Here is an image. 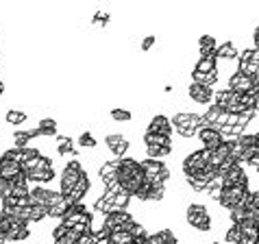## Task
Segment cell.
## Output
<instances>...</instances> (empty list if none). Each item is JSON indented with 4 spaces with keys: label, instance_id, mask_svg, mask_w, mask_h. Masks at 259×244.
Returning a JSON list of instances; mask_svg holds the SVG:
<instances>
[{
    "label": "cell",
    "instance_id": "obj_3",
    "mask_svg": "<svg viewBox=\"0 0 259 244\" xmlns=\"http://www.w3.org/2000/svg\"><path fill=\"white\" fill-rule=\"evenodd\" d=\"M170 122H172V129L185 140L198 135V131H200V113L179 111V113H175V118H172Z\"/></svg>",
    "mask_w": 259,
    "mask_h": 244
},
{
    "label": "cell",
    "instance_id": "obj_17",
    "mask_svg": "<svg viewBox=\"0 0 259 244\" xmlns=\"http://www.w3.org/2000/svg\"><path fill=\"white\" fill-rule=\"evenodd\" d=\"M198 140L203 142V148H205V150H209V153H213V150L222 144V135H220V131H215V129H211V127H200Z\"/></svg>",
    "mask_w": 259,
    "mask_h": 244
},
{
    "label": "cell",
    "instance_id": "obj_12",
    "mask_svg": "<svg viewBox=\"0 0 259 244\" xmlns=\"http://www.w3.org/2000/svg\"><path fill=\"white\" fill-rule=\"evenodd\" d=\"M222 177V183H225V188H237V185H242V188H248V175L244 172V166L242 164H233L231 168H229Z\"/></svg>",
    "mask_w": 259,
    "mask_h": 244
},
{
    "label": "cell",
    "instance_id": "obj_1",
    "mask_svg": "<svg viewBox=\"0 0 259 244\" xmlns=\"http://www.w3.org/2000/svg\"><path fill=\"white\" fill-rule=\"evenodd\" d=\"M118 181L122 185V190L133 196L144 185V172H142L140 161L133 159V157H122V159H118Z\"/></svg>",
    "mask_w": 259,
    "mask_h": 244
},
{
    "label": "cell",
    "instance_id": "obj_16",
    "mask_svg": "<svg viewBox=\"0 0 259 244\" xmlns=\"http://www.w3.org/2000/svg\"><path fill=\"white\" fill-rule=\"evenodd\" d=\"M188 96L198 105H213V90L205 88V85L190 83L188 85Z\"/></svg>",
    "mask_w": 259,
    "mask_h": 244
},
{
    "label": "cell",
    "instance_id": "obj_13",
    "mask_svg": "<svg viewBox=\"0 0 259 244\" xmlns=\"http://www.w3.org/2000/svg\"><path fill=\"white\" fill-rule=\"evenodd\" d=\"M70 200L61 194V192H55L53 190V194H50V203H48V207H46V212H48V218H63L68 214V210H70Z\"/></svg>",
    "mask_w": 259,
    "mask_h": 244
},
{
    "label": "cell",
    "instance_id": "obj_24",
    "mask_svg": "<svg viewBox=\"0 0 259 244\" xmlns=\"http://www.w3.org/2000/svg\"><path fill=\"white\" fill-rule=\"evenodd\" d=\"M240 57V53H237V48L233 42H225V44H220L218 48H215V59H225V61H233Z\"/></svg>",
    "mask_w": 259,
    "mask_h": 244
},
{
    "label": "cell",
    "instance_id": "obj_35",
    "mask_svg": "<svg viewBox=\"0 0 259 244\" xmlns=\"http://www.w3.org/2000/svg\"><path fill=\"white\" fill-rule=\"evenodd\" d=\"M253 39H255V48L259 50V26L255 28V35H253Z\"/></svg>",
    "mask_w": 259,
    "mask_h": 244
},
{
    "label": "cell",
    "instance_id": "obj_38",
    "mask_svg": "<svg viewBox=\"0 0 259 244\" xmlns=\"http://www.w3.org/2000/svg\"><path fill=\"white\" fill-rule=\"evenodd\" d=\"M209 244H220V242H209Z\"/></svg>",
    "mask_w": 259,
    "mask_h": 244
},
{
    "label": "cell",
    "instance_id": "obj_29",
    "mask_svg": "<svg viewBox=\"0 0 259 244\" xmlns=\"http://www.w3.org/2000/svg\"><path fill=\"white\" fill-rule=\"evenodd\" d=\"M37 131H39V138H53V135H57V120L41 118L37 125Z\"/></svg>",
    "mask_w": 259,
    "mask_h": 244
},
{
    "label": "cell",
    "instance_id": "obj_23",
    "mask_svg": "<svg viewBox=\"0 0 259 244\" xmlns=\"http://www.w3.org/2000/svg\"><path fill=\"white\" fill-rule=\"evenodd\" d=\"M215 48H218V42H215L213 35H200L198 37L200 57H215Z\"/></svg>",
    "mask_w": 259,
    "mask_h": 244
},
{
    "label": "cell",
    "instance_id": "obj_32",
    "mask_svg": "<svg viewBox=\"0 0 259 244\" xmlns=\"http://www.w3.org/2000/svg\"><path fill=\"white\" fill-rule=\"evenodd\" d=\"M109 116H111V120H116V122H131L133 120V113L128 109H124V107H113Z\"/></svg>",
    "mask_w": 259,
    "mask_h": 244
},
{
    "label": "cell",
    "instance_id": "obj_21",
    "mask_svg": "<svg viewBox=\"0 0 259 244\" xmlns=\"http://www.w3.org/2000/svg\"><path fill=\"white\" fill-rule=\"evenodd\" d=\"M50 194H53V190L48 188H41V185H35V188L28 190V203L35 205V207H48L50 203Z\"/></svg>",
    "mask_w": 259,
    "mask_h": 244
},
{
    "label": "cell",
    "instance_id": "obj_4",
    "mask_svg": "<svg viewBox=\"0 0 259 244\" xmlns=\"http://www.w3.org/2000/svg\"><path fill=\"white\" fill-rule=\"evenodd\" d=\"M142 172H144V183L150 185H165L170 181V168L163 161H155V159H144L140 161Z\"/></svg>",
    "mask_w": 259,
    "mask_h": 244
},
{
    "label": "cell",
    "instance_id": "obj_15",
    "mask_svg": "<svg viewBox=\"0 0 259 244\" xmlns=\"http://www.w3.org/2000/svg\"><path fill=\"white\" fill-rule=\"evenodd\" d=\"M105 144H107V148H109L113 155L120 157V159L128 153V146H131V144H128V138H126V135H122V133H109L105 138Z\"/></svg>",
    "mask_w": 259,
    "mask_h": 244
},
{
    "label": "cell",
    "instance_id": "obj_25",
    "mask_svg": "<svg viewBox=\"0 0 259 244\" xmlns=\"http://www.w3.org/2000/svg\"><path fill=\"white\" fill-rule=\"evenodd\" d=\"M185 181H188V185L194 192H207V185H209L211 179L207 177L205 172H196V175H192V177H185Z\"/></svg>",
    "mask_w": 259,
    "mask_h": 244
},
{
    "label": "cell",
    "instance_id": "obj_19",
    "mask_svg": "<svg viewBox=\"0 0 259 244\" xmlns=\"http://www.w3.org/2000/svg\"><path fill=\"white\" fill-rule=\"evenodd\" d=\"M146 131L148 133H157V135H165V138H172V122H170V118L157 113V116L150 118V125H148Z\"/></svg>",
    "mask_w": 259,
    "mask_h": 244
},
{
    "label": "cell",
    "instance_id": "obj_10",
    "mask_svg": "<svg viewBox=\"0 0 259 244\" xmlns=\"http://www.w3.org/2000/svg\"><path fill=\"white\" fill-rule=\"evenodd\" d=\"M63 225H68V227H88L92 229V222H94V216H92V212H88V207H85L83 203H78V205H72L68 214L61 218Z\"/></svg>",
    "mask_w": 259,
    "mask_h": 244
},
{
    "label": "cell",
    "instance_id": "obj_22",
    "mask_svg": "<svg viewBox=\"0 0 259 244\" xmlns=\"http://www.w3.org/2000/svg\"><path fill=\"white\" fill-rule=\"evenodd\" d=\"M24 177V170L20 164H9V161H0V179L7 181H16V179Z\"/></svg>",
    "mask_w": 259,
    "mask_h": 244
},
{
    "label": "cell",
    "instance_id": "obj_14",
    "mask_svg": "<svg viewBox=\"0 0 259 244\" xmlns=\"http://www.w3.org/2000/svg\"><path fill=\"white\" fill-rule=\"evenodd\" d=\"M133 196H138L140 200H144V203H157V200H163V198H165V185H150V183H144Z\"/></svg>",
    "mask_w": 259,
    "mask_h": 244
},
{
    "label": "cell",
    "instance_id": "obj_6",
    "mask_svg": "<svg viewBox=\"0 0 259 244\" xmlns=\"http://www.w3.org/2000/svg\"><path fill=\"white\" fill-rule=\"evenodd\" d=\"M209 161H211V153H209V150H205V148L192 150V153L185 157L183 164H181L183 175L192 177V175H196V172H203L207 166H209Z\"/></svg>",
    "mask_w": 259,
    "mask_h": 244
},
{
    "label": "cell",
    "instance_id": "obj_26",
    "mask_svg": "<svg viewBox=\"0 0 259 244\" xmlns=\"http://www.w3.org/2000/svg\"><path fill=\"white\" fill-rule=\"evenodd\" d=\"M57 153H59L61 157H68V155L76 157L78 150L74 148V142H72L68 135H59V138H57Z\"/></svg>",
    "mask_w": 259,
    "mask_h": 244
},
{
    "label": "cell",
    "instance_id": "obj_37",
    "mask_svg": "<svg viewBox=\"0 0 259 244\" xmlns=\"http://www.w3.org/2000/svg\"><path fill=\"white\" fill-rule=\"evenodd\" d=\"M255 144H257V150H259V133H255Z\"/></svg>",
    "mask_w": 259,
    "mask_h": 244
},
{
    "label": "cell",
    "instance_id": "obj_9",
    "mask_svg": "<svg viewBox=\"0 0 259 244\" xmlns=\"http://www.w3.org/2000/svg\"><path fill=\"white\" fill-rule=\"evenodd\" d=\"M3 229L7 233V242H24L31 238V229H28L26 222L16 220L7 216V214H3Z\"/></svg>",
    "mask_w": 259,
    "mask_h": 244
},
{
    "label": "cell",
    "instance_id": "obj_8",
    "mask_svg": "<svg viewBox=\"0 0 259 244\" xmlns=\"http://www.w3.org/2000/svg\"><path fill=\"white\" fill-rule=\"evenodd\" d=\"M85 175V170H83V166H81V161H76V159H72L70 164H66V168H63V172H61V177H59V185H61V194L63 196H68L70 192H72V188L78 183V179H81Z\"/></svg>",
    "mask_w": 259,
    "mask_h": 244
},
{
    "label": "cell",
    "instance_id": "obj_20",
    "mask_svg": "<svg viewBox=\"0 0 259 244\" xmlns=\"http://www.w3.org/2000/svg\"><path fill=\"white\" fill-rule=\"evenodd\" d=\"M90 188H92V181H90V177L88 175H83L81 179H78V183L72 188V192L66 196L68 200H70V205H78V203H83V198H85V194L90 192Z\"/></svg>",
    "mask_w": 259,
    "mask_h": 244
},
{
    "label": "cell",
    "instance_id": "obj_18",
    "mask_svg": "<svg viewBox=\"0 0 259 244\" xmlns=\"http://www.w3.org/2000/svg\"><path fill=\"white\" fill-rule=\"evenodd\" d=\"M227 90L235 92V94H250V92H253V78L242 74V72H235V74H231V78H229Z\"/></svg>",
    "mask_w": 259,
    "mask_h": 244
},
{
    "label": "cell",
    "instance_id": "obj_36",
    "mask_svg": "<svg viewBox=\"0 0 259 244\" xmlns=\"http://www.w3.org/2000/svg\"><path fill=\"white\" fill-rule=\"evenodd\" d=\"M3 94H5V83L0 81V96H3Z\"/></svg>",
    "mask_w": 259,
    "mask_h": 244
},
{
    "label": "cell",
    "instance_id": "obj_27",
    "mask_svg": "<svg viewBox=\"0 0 259 244\" xmlns=\"http://www.w3.org/2000/svg\"><path fill=\"white\" fill-rule=\"evenodd\" d=\"M11 138H13V148H26L28 142L33 140V129H16Z\"/></svg>",
    "mask_w": 259,
    "mask_h": 244
},
{
    "label": "cell",
    "instance_id": "obj_28",
    "mask_svg": "<svg viewBox=\"0 0 259 244\" xmlns=\"http://www.w3.org/2000/svg\"><path fill=\"white\" fill-rule=\"evenodd\" d=\"M5 120H7V125L20 129V125H24V122L28 120V113L22 111V109H18V107H13V109H9L5 113Z\"/></svg>",
    "mask_w": 259,
    "mask_h": 244
},
{
    "label": "cell",
    "instance_id": "obj_33",
    "mask_svg": "<svg viewBox=\"0 0 259 244\" xmlns=\"http://www.w3.org/2000/svg\"><path fill=\"white\" fill-rule=\"evenodd\" d=\"M78 146L83 148H96V140L92 133H81V138H78Z\"/></svg>",
    "mask_w": 259,
    "mask_h": 244
},
{
    "label": "cell",
    "instance_id": "obj_5",
    "mask_svg": "<svg viewBox=\"0 0 259 244\" xmlns=\"http://www.w3.org/2000/svg\"><path fill=\"white\" fill-rule=\"evenodd\" d=\"M185 220H188V225L192 229H196L198 233H207L211 231V214L207 210L205 205L200 203H192L188 205V210H185Z\"/></svg>",
    "mask_w": 259,
    "mask_h": 244
},
{
    "label": "cell",
    "instance_id": "obj_2",
    "mask_svg": "<svg viewBox=\"0 0 259 244\" xmlns=\"http://www.w3.org/2000/svg\"><path fill=\"white\" fill-rule=\"evenodd\" d=\"M218 81V66H215V57H200L196 66L192 70V83L213 88Z\"/></svg>",
    "mask_w": 259,
    "mask_h": 244
},
{
    "label": "cell",
    "instance_id": "obj_7",
    "mask_svg": "<svg viewBox=\"0 0 259 244\" xmlns=\"http://www.w3.org/2000/svg\"><path fill=\"white\" fill-rule=\"evenodd\" d=\"M248 188H242V185H237V188H222V194L218 198V205L222 210L231 212V210H237V207H242L246 203L248 198Z\"/></svg>",
    "mask_w": 259,
    "mask_h": 244
},
{
    "label": "cell",
    "instance_id": "obj_30",
    "mask_svg": "<svg viewBox=\"0 0 259 244\" xmlns=\"http://www.w3.org/2000/svg\"><path fill=\"white\" fill-rule=\"evenodd\" d=\"M144 146H172V138L165 135H157V133H144Z\"/></svg>",
    "mask_w": 259,
    "mask_h": 244
},
{
    "label": "cell",
    "instance_id": "obj_31",
    "mask_svg": "<svg viewBox=\"0 0 259 244\" xmlns=\"http://www.w3.org/2000/svg\"><path fill=\"white\" fill-rule=\"evenodd\" d=\"M172 146H146V155L148 159H155V161H161L163 157H170L172 155Z\"/></svg>",
    "mask_w": 259,
    "mask_h": 244
},
{
    "label": "cell",
    "instance_id": "obj_34",
    "mask_svg": "<svg viewBox=\"0 0 259 244\" xmlns=\"http://www.w3.org/2000/svg\"><path fill=\"white\" fill-rule=\"evenodd\" d=\"M155 44H157V37H155V35H146V37L142 39V44H140V50H142V53H148V50L153 48Z\"/></svg>",
    "mask_w": 259,
    "mask_h": 244
},
{
    "label": "cell",
    "instance_id": "obj_11",
    "mask_svg": "<svg viewBox=\"0 0 259 244\" xmlns=\"http://www.w3.org/2000/svg\"><path fill=\"white\" fill-rule=\"evenodd\" d=\"M133 222H135V218L124 210V212H111V214H107L105 220H103V227L109 233L111 231H128V227H131Z\"/></svg>",
    "mask_w": 259,
    "mask_h": 244
}]
</instances>
